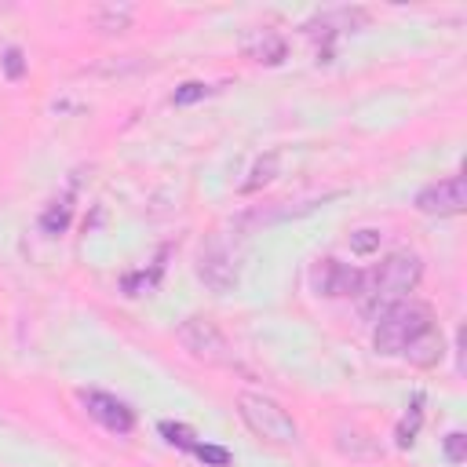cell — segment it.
<instances>
[{"instance_id": "obj_1", "label": "cell", "mask_w": 467, "mask_h": 467, "mask_svg": "<svg viewBox=\"0 0 467 467\" xmlns=\"http://www.w3.org/2000/svg\"><path fill=\"white\" fill-rule=\"evenodd\" d=\"M423 277V263L416 252H390L372 274L361 277V288H358V306L368 321H379L390 306L405 303L409 292L420 285Z\"/></svg>"}, {"instance_id": "obj_2", "label": "cell", "mask_w": 467, "mask_h": 467, "mask_svg": "<svg viewBox=\"0 0 467 467\" xmlns=\"http://www.w3.org/2000/svg\"><path fill=\"white\" fill-rule=\"evenodd\" d=\"M434 328V314H431V306H423V303H398V306H390L379 321H376V336H372V343H376V350L379 354H387V358H394V354H405L420 336H427Z\"/></svg>"}, {"instance_id": "obj_3", "label": "cell", "mask_w": 467, "mask_h": 467, "mask_svg": "<svg viewBox=\"0 0 467 467\" xmlns=\"http://www.w3.org/2000/svg\"><path fill=\"white\" fill-rule=\"evenodd\" d=\"M237 412H241L244 427H248L255 438L270 441V445L288 449V445L299 441V427H296V420H292L274 398H266V394L241 390V394H237Z\"/></svg>"}, {"instance_id": "obj_4", "label": "cell", "mask_w": 467, "mask_h": 467, "mask_svg": "<svg viewBox=\"0 0 467 467\" xmlns=\"http://www.w3.org/2000/svg\"><path fill=\"white\" fill-rule=\"evenodd\" d=\"M179 343L197 361H208V365H230V358H234L226 336L219 332V325L212 317H186L179 325Z\"/></svg>"}, {"instance_id": "obj_5", "label": "cell", "mask_w": 467, "mask_h": 467, "mask_svg": "<svg viewBox=\"0 0 467 467\" xmlns=\"http://www.w3.org/2000/svg\"><path fill=\"white\" fill-rule=\"evenodd\" d=\"M197 277H201L212 292H219V296H226V292L237 288V281H241L237 255H234V248H230L223 237H212V241L201 248V255H197Z\"/></svg>"}, {"instance_id": "obj_6", "label": "cell", "mask_w": 467, "mask_h": 467, "mask_svg": "<svg viewBox=\"0 0 467 467\" xmlns=\"http://www.w3.org/2000/svg\"><path fill=\"white\" fill-rule=\"evenodd\" d=\"M416 208L423 215H460L467 208V186H463V175H445L431 186H423L416 193Z\"/></svg>"}, {"instance_id": "obj_7", "label": "cell", "mask_w": 467, "mask_h": 467, "mask_svg": "<svg viewBox=\"0 0 467 467\" xmlns=\"http://www.w3.org/2000/svg\"><path fill=\"white\" fill-rule=\"evenodd\" d=\"M80 405L88 409L91 420H99L113 434H131L135 431V412L120 398H113L106 390H80Z\"/></svg>"}, {"instance_id": "obj_8", "label": "cell", "mask_w": 467, "mask_h": 467, "mask_svg": "<svg viewBox=\"0 0 467 467\" xmlns=\"http://www.w3.org/2000/svg\"><path fill=\"white\" fill-rule=\"evenodd\" d=\"M361 277H365V274L350 270L347 263H339V259H332V255H328V259H317V266L310 270V285H314L317 296H358Z\"/></svg>"}, {"instance_id": "obj_9", "label": "cell", "mask_w": 467, "mask_h": 467, "mask_svg": "<svg viewBox=\"0 0 467 467\" xmlns=\"http://www.w3.org/2000/svg\"><path fill=\"white\" fill-rule=\"evenodd\" d=\"M241 51H244V58H252V62H259V66H277V62L285 58L288 44H285V36H281L274 26H255V29L241 40Z\"/></svg>"}, {"instance_id": "obj_10", "label": "cell", "mask_w": 467, "mask_h": 467, "mask_svg": "<svg viewBox=\"0 0 467 467\" xmlns=\"http://www.w3.org/2000/svg\"><path fill=\"white\" fill-rule=\"evenodd\" d=\"M368 22V15L361 11V7H336V11H325V15H317L314 22H306V33H317V29H325V36H339V33H354V29H361Z\"/></svg>"}, {"instance_id": "obj_11", "label": "cell", "mask_w": 467, "mask_h": 467, "mask_svg": "<svg viewBox=\"0 0 467 467\" xmlns=\"http://www.w3.org/2000/svg\"><path fill=\"white\" fill-rule=\"evenodd\" d=\"M131 15L135 11L128 4H102V7H95L91 22H95L99 33H124L131 26Z\"/></svg>"}, {"instance_id": "obj_12", "label": "cell", "mask_w": 467, "mask_h": 467, "mask_svg": "<svg viewBox=\"0 0 467 467\" xmlns=\"http://www.w3.org/2000/svg\"><path fill=\"white\" fill-rule=\"evenodd\" d=\"M69 215H73V204H69V193H62L58 201H51L40 215V230L44 234H62L69 226Z\"/></svg>"}, {"instance_id": "obj_13", "label": "cell", "mask_w": 467, "mask_h": 467, "mask_svg": "<svg viewBox=\"0 0 467 467\" xmlns=\"http://www.w3.org/2000/svg\"><path fill=\"white\" fill-rule=\"evenodd\" d=\"M405 358H409V361H416V365H423V368H427V365H434V361L441 358V336L431 328L427 336H420V339L405 350Z\"/></svg>"}, {"instance_id": "obj_14", "label": "cell", "mask_w": 467, "mask_h": 467, "mask_svg": "<svg viewBox=\"0 0 467 467\" xmlns=\"http://www.w3.org/2000/svg\"><path fill=\"white\" fill-rule=\"evenodd\" d=\"M161 270H164V266H161V263H153V270H150V274H146V270L128 274V277H124V292H128V296H150V292L157 288Z\"/></svg>"}, {"instance_id": "obj_15", "label": "cell", "mask_w": 467, "mask_h": 467, "mask_svg": "<svg viewBox=\"0 0 467 467\" xmlns=\"http://www.w3.org/2000/svg\"><path fill=\"white\" fill-rule=\"evenodd\" d=\"M212 95V88L204 84V80H186V84H179L175 91H171V102L175 106H193V102H201V99H208Z\"/></svg>"}, {"instance_id": "obj_16", "label": "cell", "mask_w": 467, "mask_h": 467, "mask_svg": "<svg viewBox=\"0 0 467 467\" xmlns=\"http://www.w3.org/2000/svg\"><path fill=\"white\" fill-rule=\"evenodd\" d=\"M161 434H164L175 449H182V452H193V445H197V434H193L190 427H182V423H171V420L161 423Z\"/></svg>"}, {"instance_id": "obj_17", "label": "cell", "mask_w": 467, "mask_h": 467, "mask_svg": "<svg viewBox=\"0 0 467 467\" xmlns=\"http://www.w3.org/2000/svg\"><path fill=\"white\" fill-rule=\"evenodd\" d=\"M379 241H383V234H379L376 226L354 230V234H350V252H354V255H372V252L379 248Z\"/></svg>"}, {"instance_id": "obj_18", "label": "cell", "mask_w": 467, "mask_h": 467, "mask_svg": "<svg viewBox=\"0 0 467 467\" xmlns=\"http://www.w3.org/2000/svg\"><path fill=\"white\" fill-rule=\"evenodd\" d=\"M420 405H423V398H416V401H412V412L398 423V445H412V438H416V431H420V420H423V409H420Z\"/></svg>"}, {"instance_id": "obj_19", "label": "cell", "mask_w": 467, "mask_h": 467, "mask_svg": "<svg viewBox=\"0 0 467 467\" xmlns=\"http://www.w3.org/2000/svg\"><path fill=\"white\" fill-rule=\"evenodd\" d=\"M193 456L204 460L208 467H226V463H230V452H226L223 445H208V441H197V445H193Z\"/></svg>"}, {"instance_id": "obj_20", "label": "cell", "mask_w": 467, "mask_h": 467, "mask_svg": "<svg viewBox=\"0 0 467 467\" xmlns=\"http://www.w3.org/2000/svg\"><path fill=\"white\" fill-rule=\"evenodd\" d=\"M274 168H277V153H266V161H259L252 168V179L244 182V190H259V182H270L274 179Z\"/></svg>"}, {"instance_id": "obj_21", "label": "cell", "mask_w": 467, "mask_h": 467, "mask_svg": "<svg viewBox=\"0 0 467 467\" xmlns=\"http://www.w3.org/2000/svg\"><path fill=\"white\" fill-rule=\"evenodd\" d=\"M0 66H4V73H7L11 80H18V77L26 73V55H22V47H7L4 58H0Z\"/></svg>"}, {"instance_id": "obj_22", "label": "cell", "mask_w": 467, "mask_h": 467, "mask_svg": "<svg viewBox=\"0 0 467 467\" xmlns=\"http://www.w3.org/2000/svg\"><path fill=\"white\" fill-rule=\"evenodd\" d=\"M445 456H449V463H463V460H467V438H463L460 431H452V434L445 438Z\"/></svg>"}]
</instances>
